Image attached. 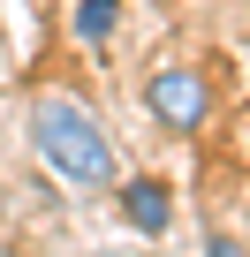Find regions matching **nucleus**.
<instances>
[{
	"instance_id": "nucleus-3",
	"label": "nucleus",
	"mask_w": 250,
	"mask_h": 257,
	"mask_svg": "<svg viewBox=\"0 0 250 257\" xmlns=\"http://www.w3.org/2000/svg\"><path fill=\"white\" fill-rule=\"evenodd\" d=\"M121 219H129L137 234H167V219H175V189H167V182H152V174L121 182Z\"/></svg>"
},
{
	"instance_id": "nucleus-4",
	"label": "nucleus",
	"mask_w": 250,
	"mask_h": 257,
	"mask_svg": "<svg viewBox=\"0 0 250 257\" xmlns=\"http://www.w3.org/2000/svg\"><path fill=\"white\" fill-rule=\"evenodd\" d=\"M114 16H121V0H76V16H68V23H76L84 46H99V38L114 31Z\"/></svg>"
},
{
	"instance_id": "nucleus-1",
	"label": "nucleus",
	"mask_w": 250,
	"mask_h": 257,
	"mask_svg": "<svg viewBox=\"0 0 250 257\" xmlns=\"http://www.w3.org/2000/svg\"><path fill=\"white\" fill-rule=\"evenodd\" d=\"M31 144L38 159L68 182V189H106L114 182V137H106V121L76 98H38L31 106Z\"/></svg>"
},
{
	"instance_id": "nucleus-5",
	"label": "nucleus",
	"mask_w": 250,
	"mask_h": 257,
	"mask_svg": "<svg viewBox=\"0 0 250 257\" xmlns=\"http://www.w3.org/2000/svg\"><path fill=\"white\" fill-rule=\"evenodd\" d=\"M205 257H250V249H242L235 234H212V242H205Z\"/></svg>"
},
{
	"instance_id": "nucleus-2",
	"label": "nucleus",
	"mask_w": 250,
	"mask_h": 257,
	"mask_svg": "<svg viewBox=\"0 0 250 257\" xmlns=\"http://www.w3.org/2000/svg\"><path fill=\"white\" fill-rule=\"evenodd\" d=\"M144 106H152L167 128H197V121L212 113V91H205V76H197V68H152Z\"/></svg>"
}]
</instances>
